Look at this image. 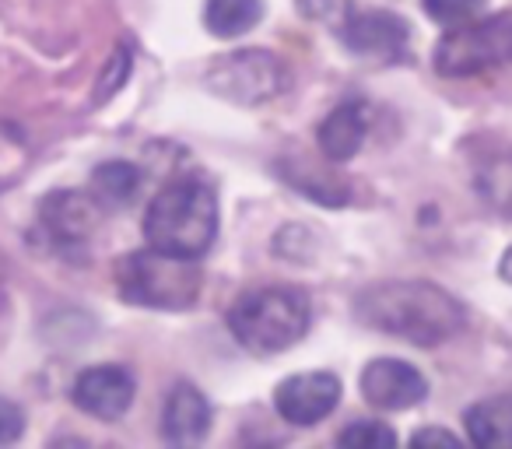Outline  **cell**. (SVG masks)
Masks as SVG:
<instances>
[{"mask_svg":"<svg viewBox=\"0 0 512 449\" xmlns=\"http://www.w3.org/2000/svg\"><path fill=\"white\" fill-rule=\"evenodd\" d=\"M39 221H43L46 236H50L60 250H81V246L92 239L95 225H99V204H95L92 193L60 190L43 200Z\"/></svg>","mask_w":512,"mask_h":449,"instance_id":"30bf717a","label":"cell"},{"mask_svg":"<svg viewBox=\"0 0 512 449\" xmlns=\"http://www.w3.org/2000/svg\"><path fill=\"white\" fill-rule=\"evenodd\" d=\"M337 442L351 449H393L397 446V432L386 428L383 421H355V425H348L337 435Z\"/></svg>","mask_w":512,"mask_h":449,"instance_id":"ac0fdd59","label":"cell"},{"mask_svg":"<svg viewBox=\"0 0 512 449\" xmlns=\"http://www.w3.org/2000/svg\"><path fill=\"white\" fill-rule=\"evenodd\" d=\"M116 288L134 306L183 313L200 299L204 278H200L197 260L172 257V253L148 246V250L127 253L116 264Z\"/></svg>","mask_w":512,"mask_h":449,"instance_id":"277c9868","label":"cell"},{"mask_svg":"<svg viewBox=\"0 0 512 449\" xmlns=\"http://www.w3.org/2000/svg\"><path fill=\"white\" fill-rule=\"evenodd\" d=\"M463 425L474 446L488 449H512V397H488L477 400L463 414Z\"/></svg>","mask_w":512,"mask_h":449,"instance_id":"5bb4252c","label":"cell"},{"mask_svg":"<svg viewBox=\"0 0 512 449\" xmlns=\"http://www.w3.org/2000/svg\"><path fill=\"white\" fill-rule=\"evenodd\" d=\"M341 43L358 57H400L407 46V22L390 11H351L337 29Z\"/></svg>","mask_w":512,"mask_h":449,"instance_id":"8fae6325","label":"cell"},{"mask_svg":"<svg viewBox=\"0 0 512 449\" xmlns=\"http://www.w3.org/2000/svg\"><path fill=\"white\" fill-rule=\"evenodd\" d=\"M211 432V404L190 383H176L162 407V435L172 446H197Z\"/></svg>","mask_w":512,"mask_h":449,"instance_id":"7c38bea8","label":"cell"},{"mask_svg":"<svg viewBox=\"0 0 512 449\" xmlns=\"http://www.w3.org/2000/svg\"><path fill=\"white\" fill-rule=\"evenodd\" d=\"M362 397L376 411H407L428 397V379L400 358H376L362 372Z\"/></svg>","mask_w":512,"mask_h":449,"instance_id":"9c48e42d","label":"cell"},{"mask_svg":"<svg viewBox=\"0 0 512 449\" xmlns=\"http://www.w3.org/2000/svg\"><path fill=\"white\" fill-rule=\"evenodd\" d=\"M498 274H502V281H509L512 285V246L502 253V260H498Z\"/></svg>","mask_w":512,"mask_h":449,"instance_id":"cb8c5ba5","label":"cell"},{"mask_svg":"<svg viewBox=\"0 0 512 449\" xmlns=\"http://www.w3.org/2000/svg\"><path fill=\"white\" fill-rule=\"evenodd\" d=\"M299 11L313 22H330L334 29H341V22L351 15L348 0H299Z\"/></svg>","mask_w":512,"mask_h":449,"instance_id":"44dd1931","label":"cell"},{"mask_svg":"<svg viewBox=\"0 0 512 449\" xmlns=\"http://www.w3.org/2000/svg\"><path fill=\"white\" fill-rule=\"evenodd\" d=\"M421 8L432 22L439 25H463V22H474L477 15L484 11V0H421Z\"/></svg>","mask_w":512,"mask_h":449,"instance_id":"d6986e66","label":"cell"},{"mask_svg":"<svg viewBox=\"0 0 512 449\" xmlns=\"http://www.w3.org/2000/svg\"><path fill=\"white\" fill-rule=\"evenodd\" d=\"M372 123V109L369 102L362 99H348L320 123V134H316V144L320 151L330 158V162H348L362 151L365 134H369Z\"/></svg>","mask_w":512,"mask_h":449,"instance_id":"4fadbf2b","label":"cell"},{"mask_svg":"<svg viewBox=\"0 0 512 449\" xmlns=\"http://www.w3.org/2000/svg\"><path fill=\"white\" fill-rule=\"evenodd\" d=\"M477 190L484 193L488 204L512 211V158L498 155L491 162H484V169L477 172Z\"/></svg>","mask_w":512,"mask_h":449,"instance_id":"e0dca14e","label":"cell"},{"mask_svg":"<svg viewBox=\"0 0 512 449\" xmlns=\"http://www.w3.org/2000/svg\"><path fill=\"white\" fill-rule=\"evenodd\" d=\"M218 236V197L204 179L169 183L144 214V243L172 257L200 260Z\"/></svg>","mask_w":512,"mask_h":449,"instance_id":"7a4b0ae2","label":"cell"},{"mask_svg":"<svg viewBox=\"0 0 512 449\" xmlns=\"http://www.w3.org/2000/svg\"><path fill=\"white\" fill-rule=\"evenodd\" d=\"M355 316L365 327L418 348L453 341L467 323L460 302L432 281H379L358 292Z\"/></svg>","mask_w":512,"mask_h":449,"instance_id":"6da1fadb","label":"cell"},{"mask_svg":"<svg viewBox=\"0 0 512 449\" xmlns=\"http://www.w3.org/2000/svg\"><path fill=\"white\" fill-rule=\"evenodd\" d=\"M260 18H264V4L260 0H207L204 4V25L218 39L242 36Z\"/></svg>","mask_w":512,"mask_h":449,"instance_id":"2e32d148","label":"cell"},{"mask_svg":"<svg viewBox=\"0 0 512 449\" xmlns=\"http://www.w3.org/2000/svg\"><path fill=\"white\" fill-rule=\"evenodd\" d=\"M25 432V414L18 404L0 397V446H8V442H18Z\"/></svg>","mask_w":512,"mask_h":449,"instance_id":"7402d4cb","label":"cell"},{"mask_svg":"<svg viewBox=\"0 0 512 449\" xmlns=\"http://www.w3.org/2000/svg\"><path fill=\"white\" fill-rule=\"evenodd\" d=\"M313 309L309 299L299 288H253V292L239 295L228 309V327H232L235 341L246 351L256 355H278L288 351L306 337Z\"/></svg>","mask_w":512,"mask_h":449,"instance_id":"3957f363","label":"cell"},{"mask_svg":"<svg viewBox=\"0 0 512 449\" xmlns=\"http://www.w3.org/2000/svg\"><path fill=\"white\" fill-rule=\"evenodd\" d=\"M204 85L235 106H260V102H271L285 92L288 71L267 50H235L207 64Z\"/></svg>","mask_w":512,"mask_h":449,"instance_id":"8992f818","label":"cell"},{"mask_svg":"<svg viewBox=\"0 0 512 449\" xmlns=\"http://www.w3.org/2000/svg\"><path fill=\"white\" fill-rule=\"evenodd\" d=\"M411 446H446V449H460V435L446 432V428H418L411 435Z\"/></svg>","mask_w":512,"mask_h":449,"instance_id":"603a6c76","label":"cell"},{"mask_svg":"<svg viewBox=\"0 0 512 449\" xmlns=\"http://www.w3.org/2000/svg\"><path fill=\"white\" fill-rule=\"evenodd\" d=\"M127 74H130V50L127 46H120V50H113L106 71H102V78H99V88H95V106H102L109 95L120 92L123 81H127Z\"/></svg>","mask_w":512,"mask_h":449,"instance_id":"ffe728a7","label":"cell"},{"mask_svg":"<svg viewBox=\"0 0 512 449\" xmlns=\"http://www.w3.org/2000/svg\"><path fill=\"white\" fill-rule=\"evenodd\" d=\"M71 400L78 411L99 421H116L134 404V376L123 365H92L78 372L71 386Z\"/></svg>","mask_w":512,"mask_h":449,"instance_id":"ba28073f","label":"cell"},{"mask_svg":"<svg viewBox=\"0 0 512 449\" xmlns=\"http://www.w3.org/2000/svg\"><path fill=\"white\" fill-rule=\"evenodd\" d=\"M341 404V379L334 372H299L274 390V407L288 425H320Z\"/></svg>","mask_w":512,"mask_h":449,"instance_id":"52a82bcc","label":"cell"},{"mask_svg":"<svg viewBox=\"0 0 512 449\" xmlns=\"http://www.w3.org/2000/svg\"><path fill=\"white\" fill-rule=\"evenodd\" d=\"M141 186H144V172L134 162H102L92 172L88 193H92L102 211H123V207H130L137 200Z\"/></svg>","mask_w":512,"mask_h":449,"instance_id":"9a60e30c","label":"cell"},{"mask_svg":"<svg viewBox=\"0 0 512 449\" xmlns=\"http://www.w3.org/2000/svg\"><path fill=\"white\" fill-rule=\"evenodd\" d=\"M502 64H512V18H484V22L453 25L435 46V71L442 78H474Z\"/></svg>","mask_w":512,"mask_h":449,"instance_id":"5b68a950","label":"cell"}]
</instances>
